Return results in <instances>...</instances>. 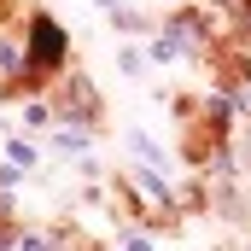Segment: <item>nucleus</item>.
Instances as JSON below:
<instances>
[{"label":"nucleus","mask_w":251,"mask_h":251,"mask_svg":"<svg viewBox=\"0 0 251 251\" xmlns=\"http://www.w3.org/2000/svg\"><path fill=\"white\" fill-rule=\"evenodd\" d=\"M152 59H158V64L204 59V24H199V12H181V18H170V24H164V35L152 41Z\"/></svg>","instance_id":"nucleus-1"},{"label":"nucleus","mask_w":251,"mask_h":251,"mask_svg":"<svg viewBox=\"0 0 251 251\" xmlns=\"http://www.w3.org/2000/svg\"><path fill=\"white\" fill-rule=\"evenodd\" d=\"M64 53H70V35L59 29V18L35 12V18H29V53H24V59L35 64V70H59Z\"/></svg>","instance_id":"nucleus-2"},{"label":"nucleus","mask_w":251,"mask_h":251,"mask_svg":"<svg viewBox=\"0 0 251 251\" xmlns=\"http://www.w3.org/2000/svg\"><path fill=\"white\" fill-rule=\"evenodd\" d=\"M59 152H88V128H59Z\"/></svg>","instance_id":"nucleus-3"},{"label":"nucleus","mask_w":251,"mask_h":251,"mask_svg":"<svg viewBox=\"0 0 251 251\" xmlns=\"http://www.w3.org/2000/svg\"><path fill=\"white\" fill-rule=\"evenodd\" d=\"M24 53H18V47H12V41H0V70H6V76H18V70H24Z\"/></svg>","instance_id":"nucleus-4"},{"label":"nucleus","mask_w":251,"mask_h":251,"mask_svg":"<svg viewBox=\"0 0 251 251\" xmlns=\"http://www.w3.org/2000/svg\"><path fill=\"white\" fill-rule=\"evenodd\" d=\"M134 187H140V193H152V199H170V193H164V181H158L152 170H134Z\"/></svg>","instance_id":"nucleus-5"},{"label":"nucleus","mask_w":251,"mask_h":251,"mask_svg":"<svg viewBox=\"0 0 251 251\" xmlns=\"http://www.w3.org/2000/svg\"><path fill=\"white\" fill-rule=\"evenodd\" d=\"M128 146H134L146 164H158V146H152V134H140V128H134V134H128Z\"/></svg>","instance_id":"nucleus-6"},{"label":"nucleus","mask_w":251,"mask_h":251,"mask_svg":"<svg viewBox=\"0 0 251 251\" xmlns=\"http://www.w3.org/2000/svg\"><path fill=\"white\" fill-rule=\"evenodd\" d=\"M18 251H59V246H53V234H24Z\"/></svg>","instance_id":"nucleus-7"},{"label":"nucleus","mask_w":251,"mask_h":251,"mask_svg":"<svg viewBox=\"0 0 251 251\" xmlns=\"http://www.w3.org/2000/svg\"><path fill=\"white\" fill-rule=\"evenodd\" d=\"M12 146V164H35V146H24V140H6Z\"/></svg>","instance_id":"nucleus-8"},{"label":"nucleus","mask_w":251,"mask_h":251,"mask_svg":"<svg viewBox=\"0 0 251 251\" xmlns=\"http://www.w3.org/2000/svg\"><path fill=\"white\" fill-rule=\"evenodd\" d=\"M123 251H152V246H146L140 234H128V240H123Z\"/></svg>","instance_id":"nucleus-9"},{"label":"nucleus","mask_w":251,"mask_h":251,"mask_svg":"<svg viewBox=\"0 0 251 251\" xmlns=\"http://www.w3.org/2000/svg\"><path fill=\"white\" fill-rule=\"evenodd\" d=\"M240 105H246V111H251V82H240Z\"/></svg>","instance_id":"nucleus-10"},{"label":"nucleus","mask_w":251,"mask_h":251,"mask_svg":"<svg viewBox=\"0 0 251 251\" xmlns=\"http://www.w3.org/2000/svg\"><path fill=\"white\" fill-rule=\"evenodd\" d=\"M240 12H246V29H251V0H246V6H240Z\"/></svg>","instance_id":"nucleus-11"}]
</instances>
